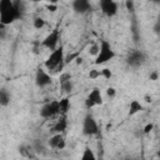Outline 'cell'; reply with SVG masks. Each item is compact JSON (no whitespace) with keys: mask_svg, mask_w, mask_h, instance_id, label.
<instances>
[{"mask_svg":"<svg viewBox=\"0 0 160 160\" xmlns=\"http://www.w3.org/2000/svg\"><path fill=\"white\" fill-rule=\"evenodd\" d=\"M155 31H160V15H159V18H158V21H156V25H155Z\"/></svg>","mask_w":160,"mask_h":160,"instance_id":"cell-31","label":"cell"},{"mask_svg":"<svg viewBox=\"0 0 160 160\" xmlns=\"http://www.w3.org/2000/svg\"><path fill=\"white\" fill-rule=\"evenodd\" d=\"M71 74L70 72H62V74H60V78H59V82L60 84H62V82H65V81H69V80H71Z\"/></svg>","mask_w":160,"mask_h":160,"instance_id":"cell-26","label":"cell"},{"mask_svg":"<svg viewBox=\"0 0 160 160\" xmlns=\"http://www.w3.org/2000/svg\"><path fill=\"white\" fill-rule=\"evenodd\" d=\"M104 100H102V94H101V90L99 88H94L92 90H90V92L88 94L86 99H85V106L90 110L91 108L94 106H98V105H102Z\"/></svg>","mask_w":160,"mask_h":160,"instance_id":"cell-9","label":"cell"},{"mask_svg":"<svg viewBox=\"0 0 160 160\" xmlns=\"http://www.w3.org/2000/svg\"><path fill=\"white\" fill-rule=\"evenodd\" d=\"M88 76H89V79H91V80H96L98 78H100V76H101V70H98V69H91V70L89 71Z\"/></svg>","mask_w":160,"mask_h":160,"instance_id":"cell-23","label":"cell"},{"mask_svg":"<svg viewBox=\"0 0 160 160\" xmlns=\"http://www.w3.org/2000/svg\"><path fill=\"white\" fill-rule=\"evenodd\" d=\"M105 92H106V96H108L109 99H114V98L116 96V89H115V88H112V86L106 88Z\"/></svg>","mask_w":160,"mask_h":160,"instance_id":"cell-25","label":"cell"},{"mask_svg":"<svg viewBox=\"0 0 160 160\" xmlns=\"http://www.w3.org/2000/svg\"><path fill=\"white\" fill-rule=\"evenodd\" d=\"M122 160H134V159H131V158H125V159H122Z\"/></svg>","mask_w":160,"mask_h":160,"instance_id":"cell-35","label":"cell"},{"mask_svg":"<svg viewBox=\"0 0 160 160\" xmlns=\"http://www.w3.org/2000/svg\"><path fill=\"white\" fill-rule=\"evenodd\" d=\"M125 6H126V10H129V11H134L135 10V2L132 0H126L125 1Z\"/></svg>","mask_w":160,"mask_h":160,"instance_id":"cell-28","label":"cell"},{"mask_svg":"<svg viewBox=\"0 0 160 160\" xmlns=\"http://www.w3.org/2000/svg\"><path fill=\"white\" fill-rule=\"evenodd\" d=\"M52 84V78L51 75L42 68H38L36 71H35V85L40 89H44L49 85Z\"/></svg>","mask_w":160,"mask_h":160,"instance_id":"cell-8","label":"cell"},{"mask_svg":"<svg viewBox=\"0 0 160 160\" xmlns=\"http://www.w3.org/2000/svg\"><path fill=\"white\" fill-rule=\"evenodd\" d=\"M32 25H34L35 29L40 30V29H42V28L46 25V22H45V20H44L41 16H36V18H34V20H32Z\"/></svg>","mask_w":160,"mask_h":160,"instance_id":"cell-21","label":"cell"},{"mask_svg":"<svg viewBox=\"0 0 160 160\" xmlns=\"http://www.w3.org/2000/svg\"><path fill=\"white\" fill-rule=\"evenodd\" d=\"M152 130H154V124H152V122H149V124H146V125L144 126L142 134H144V135H148V134H150Z\"/></svg>","mask_w":160,"mask_h":160,"instance_id":"cell-27","label":"cell"},{"mask_svg":"<svg viewBox=\"0 0 160 160\" xmlns=\"http://www.w3.org/2000/svg\"><path fill=\"white\" fill-rule=\"evenodd\" d=\"M39 114L42 119H50V118L59 115V100H51V101L44 104L39 111Z\"/></svg>","mask_w":160,"mask_h":160,"instance_id":"cell-7","label":"cell"},{"mask_svg":"<svg viewBox=\"0 0 160 160\" xmlns=\"http://www.w3.org/2000/svg\"><path fill=\"white\" fill-rule=\"evenodd\" d=\"M71 6L76 14H86V12L91 11V9H92L90 1H88V0H75V1H72Z\"/></svg>","mask_w":160,"mask_h":160,"instance_id":"cell-12","label":"cell"},{"mask_svg":"<svg viewBox=\"0 0 160 160\" xmlns=\"http://www.w3.org/2000/svg\"><path fill=\"white\" fill-rule=\"evenodd\" d=\"M9 104H10V92L5 88H1V90H0V105L2 108H6Z\"/></svg>","mask_w":160,"mask_h":160,"instance_id":"cell-16","label":"cell"},{"mask_svg":"<svg viewBox=\"0 0 160 160\" xmlns=\"http://www.w3.org/2000/svg\"><path fill=\"white\" fill-rule=\"evenodd\" d=\"M149 79H150L151 81H156V80L159 79V72H158L156 70L151 71V72H150V75H149Z\"/></svg>","mask_w":160,"mask_h":160,"instance_id":"cell-29","label":"cell"},{"mask_svg":"<svg viewBox=\"0 0 160 160\" xmlns=\"http://www.w3.org/2000/svg\"><path fill=\"white\" fill-rule=\"evenodd\" d=\"M18 150H19V154L24 158H32V152H35L32 146L30 148V146H26V145H20Z\"/></svg>","mask_w":160,"mask_h":160,"instance_id":"cell-19","label":"cell"},{"mask_svg":"<svg viewBox=\"0 0 160 160\" xmlns=\"http://www.w3.org/2000/svg\"><path fill=\"white\" fill-rule=\"evenodd\" d=\"M70 98L69 96H64L59 100V115H68L69 110H70Z\"/></svg>","mask_w":160,"mask_h":160,"instance_id":"cell-14","label":"cell"},{"mask_svg":"<svg viewBox=\"0 0 160 160\" xmlns=\"http://www.w3.org/2000/svg\"><path fill=\"white\" fill-rule=\"evenodd\" d=\"M99 124L96 121V119L94 118V115L89 111L86 112V115L84 116L82 120V135L85 136H94L99 134Z\"/></svg>","mask_w":160,"mask_h":160,"instance_id":"cell-5","label":"cell"},{"mask_svg":"<svg viewBox=\"0 0 160 160\" xmlns=\"http://www.w3.org/2000/svg\"><path fill=\"white\" fill-rule=\"evenodd\" d=\"M146 61V54L142 51V50H139V49H135L132 51H130L125 59V62L128 66L132 68V69H136V68H140L141 65H144Z\"/></svg>","mask_w":160,"mask_h":160,"instance_id":"cell-6","label":"cell"},{"mask_svg":"<svg viewBox=\"0 0 160 160\" xmlns=\"http://www.w3.org/2000/svg\"><path fill=\"white\" fill-rule=\"evenodd\" d=\"M144 110V105L138 100V99H132L130 102H129V115L130 116H132V115H135V114H138V112H140V111H142Z\"/></svg>","mask_w":160,"mask_h":160,"instance_id":"cell-15","label":"cell"},{"mask_svg":"<svg viewBox=\"0 0 160 160\" xmlns=\"http://www.w3.org/2000/svg\"><path fill=\"white\" fill-rule=\"evenodd\" d=\"M60 89L62 90V92H65V94H66V96H68V95H70V94H71V91H72V89H74L72 80H69V81H65V82L60 84Z\"/></svg>","mask_w":160,"mask_h":160,"instance_id":"cell-20","label":"cell"},{"mask_svg":"<svg viewBox=\"0 0 160 160\" xmlns=\"http://www.w3.org/2000/svg\"><path fill=\"white\" fill-rule=\"evenodd\" d=\"M32 149H34L35 154H39V155L46 154V148H45V145L42 144V141L40 139H35V141L32 144Z\"/></svg>","mask_w":160,"mask_h":160,"instance_id":"cell-17","label":"cell"},{"mask_svg":"<svg viewBox=\"0 0 160 160\" xmlns=\"http://www.w3.org/2000/svg\"><path fill=\"white\" fill-rule=\"evenodd\" d=\"M99 6H100L101 12L108 18L115 16L119 10V4L114 0H100Z\"/></svg>","mask_w":160,"mask_h":160,"instance_id":"cell-10","label":"cell"},{"mask_svg":"<svg viewBox=\"0 0 160 160\" xmlns=\"http://www.w3.org/2000/svg\"><path fill=\"white\" fill-rule=\"evenodd\" d=\"M80 160H96V155L90 146H85V149L82 150Z\"/></svg>","mask_w":160,"mask_h":160,"instance_id":"cell-18","label":"cell"},{"mask_svg":"<svg viewBox=\"0 0 160 160\" xmlns=\"http://www.w3.org/2000/svg\"><path fill=\"white\" fill-rule=\"evenodd\" d=\"M44 66L46 70H55V71H61L62 68L65 66V51H64V45L60 44V46L51 51L48 59L44 61Z\"/></svg>","mask_w":160,"mask_h":160,"instance_id":"cell-2","label":"cell"},{"mask_svg":"<svg viewBox=\"0 0 160 160\" xmlns=\"http://www.w3.org/2000/svg\"><path fill=\"white\" fill-rule=\"evenodd\" d=\"M60 38H61L60 30H59V26H56V28H54V29L41 40L40 45H41V48H45V49H49V50L54 51V50H56V49L60 46V45H59Z\"/></svg>","mask_w":160,"mask_h":160,"instance_id":"cell-4","label":"cell"},{"mask_svg":"<svg viewBox=\"0 0 160 160\" xmlns=\"http://www.w3.org/2000/svg\"><path fill=\"white\" fill-rule=\"evenodd\" d=\"M46 9H48L49 11H51V12H55V11L58 10V5H56V4H48V5H46Z\"/></svg>","mask_w":160,"mask_h":160,"instance_id":"cell-30","label":"cell"},{"mask_svg":"<svg viewBox=\"0 0 160 160\" xmlns=\"http://www.w3.org/2000/svg\"><path fill=\"white\" fill-rule=\"evenodd\" d=\"M81 61H82L81 58H78V59H76V62H78V64H81Z\"/></svg>","mask_w":160,"mask_h":160,"instance_id":"cell-34","label":"cell"},{"mask_svg":"<svg viewBox=\"0 0 160 160\" xmlns=\"http://www.w3.org/2000/svg\"><path fill=\"white\" fill-rule=\"evenodd\" d=\"M115 58H116V52L112 49V46L110 45V42L108 40H101L100 41V50H99V54L96 55V58L94 60V64L95 65H104Z\"/></svg>","mask_w":160,"mask_h":160,"instance_id":"cell-3","label":"cell"},{"mask_svg":"<svg viewBox=\"0 0 160 160\" xmlns=\"http://www.w3.org/2000/svg\"><path fill=\"white\" fill-rule=\"evenodd\" d=\"M101 76L106 80H110L111 76H112V71L109 68H104V69H101Z\"/></svg>","mask_w":160,"mask_h":160,"instance_id":"cell-24","label":"cell"},{"mask_svg":"<svg viewBox=\"0 0 160 160\" xmlns=\"http://www.w3.org/2000/svg\"><path fill=\"white\" fill-rule=\"evenodd\" d=\"M48 145L51 149H56V150H64L66 146L65 139L62 134H54L52 136H50V139L48 140Z\"/></svg>","mask_w":160,"mask_h":160,"instance_id":"cell-11","label":"cell"},{"mask_svg":"<svg viewBox=\"0 0 160 160\" xmlns=\"http://www.w3.org/2000/svg\"><path fill=\"white\" fill-rule=\"evenodd\" d=\"M68 129V115H59V119L54 124L51 131L55 134H62Z\"/></svg>","mask_w":160,"mask_h":160,"instance_id":"cell-13","label":"cell"},{"mask_svg":"<svg viewBox=\"0 0 160 160\" xmlns=\"http://www.w3.org/2000/svg\"><path fill=\"white\" fill-rule=\"evenodd\" d=\"M24 14V4L20 0H1L0 1V24L8 26L21 19Z\"/></svg>","mask_w":160,"mask_h":160,"instance_id":"cell-1","label":"cell"},{"mask_svg":"<svg viewBox=\"0 0 160 160\" xmlns=\"http://www.w3.org/2000/svg\"><path fill=\"white\" fill-rule=\"evenodd\" d=\"M99 50H100V44L94 42V44L89 48V55H92V56L96 58V55L99 54Z\"/></svg>","mask_w":160,"mask_h":160,"instance_id":"cell-22","label":"cell"},{"mask_svg":"<svg viewBox=\"0 0 160 160\" xmlns=\"http://www.w3.org/2000/svg\"><path fill=\"white\" fill-rule=\"evenodd\" d=\"M156 155H158V158H159V160H160V142H159V149H158V152H156Z\"/></svg>","mask_w":160,"mask_h":160,"instance_id":"cell-33","label":"cell"},{"mask_svg":"<svg viewBox=\"0 0 160 160\" xmlns=\"http://www.w3.org/2000/svg\"><path fill=\"white\" fill-rule=\"evenodd\" d=\"M145 101H146V102H151V101H152V100H151V96L146 95V96H145Z\"/></svg>","mask_w":160,"mask_h":160,"instance_id":"cell-32","label":"cell"}]
</instances>
